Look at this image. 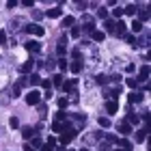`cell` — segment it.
<instances>
[{"mask_svg":"<svg viewBox=\"0 0 151 151\" xmlns=\"http://www.w3.org/2000/svg\"><path fill=\"white\" fill-rule=\"evenodd\" d=\"M4 43H6V32L0 30V45H4Z\"/></svg>","mask_w":151,"mask_h":151,"instance_id":"46","label":"cell"},{"mask_svg":"<svg viewBox=\"0 0 151 151\" xmlns=\"http://www.w3.org/2000/svg\"><path fill=\"white\" fill-rule=\"evenodd\" d=\"M67 106H69V99H67V97H60V99H58V108H60V110H65Z\"/></svg>","mask_w":151,"mask_h":151,"instance_id":"31","label":"cell"},{"mask_svg":"<svg viewBox=\"0 0 151 151\" xmlns=\"http://www.w3.org/2000/svg\"><path fill=\"white\" fill-rule=\"evenodd\" d=\"M26 50L32 52V54H39L41 50H43V45H41L39 41H28V43H26Z\"/></svg>","mask_w":151,"mask_h":151,"instance_id":"6","label":"cell"},{"mask_svg":"<svg viewBox=\"0 0 151 151\" xmlns=\"http://www.w3.org/2000/svg\"><path fill=\"white\" fill-rule=\"evenodd\" d=\"M54 86H63V76H54Z\"/></svg>","mask_w":151,"mask_h":151,"instance_id":"43","label":"cell"},{"mask_svg":"<svg viewBox=\"0 0 151 151\" xmlns=\"http://www.w3.org/2000/svg\"><path fill=\"white\" fill-rule=\"evenodd\" d=\"M134 71H136V65L134 63H127L125 65V73H134Z\"/></svg>","mask_w":151,"mask_h":151,"instance_id":"40","label":"cell"},{"mask_svg":"<svg viewBox=\"0 0 151 151\" xmlns=\"http://www.w3.org/2000/svg\"><path fill=\"white\" fill-rule=\"evenodd\" d=\"M140 30H142V24L138 22V19H134V22H132V32H134V35H138Z\"/></svg>","mask_w":151,"mask_h":151,"instance_id":"23","label":"cell"},{"mask_svg":"<svg viewBox=\"0 0 151 151\" xmlns=\"http://www.w3.org/2000/svg\"><path fill=\"white\" fill-rule=\"evenodd\" d=\"M63 136H60V145H69V142L76 138V134H78V129L76 127H69V129H63Z\"/></svg>","mask_w":151,"mask_h":151,"instance_id":"3","label":"cell"},{"mask_svg":"<svg viewBox=\"0 0 151 151\" xmlns=\"http://www.w3.org/2000/svg\"><path fill=\"white\" fill-rule=\"evenodd\" d=\"M26 84H28V78H19V80H17V86H19V88L26 86Z\"/></svg>","mask_w":151,"mask_h":151,"instance_id":"45","label":"cell"},{"mask_svg":"<svg viewBox=\"0 0 151 151\" xmlns=\"http://www.w3.org/2000/svg\"><path fill=\"white\" fill-rule=\"evenodd\" d=\"M41 151H54V138H50V142H45V145L41 147Z\"/></svg>","mask_w":151,"mask_h":151,"instance_id":"30","label":"cell"},{"mask_svg":"<svg viewBox=\"0 0 151 151\" xmlns=\"http://www.w3.org/2000/svg\"><path fill=\"white\" fill-rule=\"evenodd\" d=\"M69 35H71L73 39H78V37H80V28H78V26H71V28H69Z\"/></svg>","mask_w":151,"mask_h":151,"instance_id":"33","label":"cell"},{"mask_svg":"<svg viewBox=\"0 0 151 151\" xmlns=\"http://www.w3.org/2000/svg\"><path fill=\"white\" fill-rule=\"evenodd\" d=\"M80 151H86V149H80Z\"/></svg>","mask_w":151,"mask_h":151,"instance_id":"53","label":"cell"},{"mask_svg":"<svg viewBox=\"0 0 151 151\" xmlns=\"http://www.w3.org/2000/svg\"><path fill=\"white\" fill-rule=\"evenodd\" d=\"M82 28H84L86 35H91V32L95 30V19H93L91 15H86V13L82 15Z\"/></svg>","mask_w":151,"mask_h":151,"instance_id":"2","label":"cell"},{"mask_svg":"<svg viewBox=\"0 0 151 151\" xmlns=\"http://www.w3.org/2000/svg\"><path fill=\"white\" fill-rule=\"evenodd\" d=\"M22 136H24L26 140L32 138V136H35V127H24V129H22Z\"/></svg>","mask_w":151,"mask_h":151,"instance_id":"19","label":"cell"},{"mask_svg":"<svg viewBox=\"0 0 151 151\" xmlns=\"http://www.w3.org/2000/svg\"><path fill=\"white\" fill-rule=\"evenodd\" d=\"M114 35H119V37L127 35V26H125V22H116V24H114Z\"/></svg>","mask_w":151,"mask_h":151,"instance_id":"9","label":"cell"},{"mask_svg":"<svg viewBox=\"0 0 151 151\" xmlns=\"http://www.w3.org/2000/svg\"><path fill=\"white\" fill-rule=\"evenodd\" d=\"M91 37H93V41H104V32L101 30H93Z\"/></svg>","mask_w":151,"mask_h":151,"instance_id":"26","label":"cell"},{"mask_svg":"<svg viewBox=\"0 0 151 151\" xmlns=\"http://www.w3.org/2000/svg\"><path fill=\"white\" fill-rule=\"evenodd\" d=\"M30 15H32V19H35V24H37L39 19L45 15V13H43V11H39V9H32V11H30Z\"/></svg>","mask_w":151,"mask_h":151,"instance_id":"21","label":"cell"},{"mask_svg":"<svg viewBox=\"0 0 151 151\" xmlns=\"http://www.w3.org/2000/svg\"><path fill=\"white\" fill-rule=\"evenodd\" d=\"M19 71H22V73H30L32 71V63H30V60L22 63V65H19Z\"/></svg>","mask_w":151,"mask_h":151,"instance_id":"17","label":"cell"},{"mask_svg":"<svg viewBox=\"0 0 151 151\" xmlns=\"http://www.w3.org/2000/svg\"><path fill=\"white\" fill-rule=\"evenodd\" d=\"M82 65H84V63H82V60H73V63L69 65L71 73H80V71H82Z\"/></svg>","mask_w":151,"mask_h":151,"instance_id":"15","label":"cell"},{"mask_svg":"<svg viewBox=\"0 0 151 151\" xmlns=\"http://www.w3.org/2000/svg\"><path fill=\"white\" fill-rule=\"evenodd\" d=\"M0 104H9V93H2V95H0Z\"/></svg>","mask_w":151,"mask_h":151,"instance_id":"44","label":"cell"},{"mask_svg":"<svg viewBox=\"0 0 151 151\" xmlns=\"http://www.w3.org/2000/svg\"><path fill=\"white\" fill-rule=\"evenodd\" d=\"M30 147H32V149H41V147H43V140H41L39 136H32V142H30Z\"/></svg>","mask_w":151,"mask_h":151,"instance_id":"20","label":"cell"},{"mask_svg":"<svg viewBox=\"0 0 151 151\" xmlns=\"http://www.w3.org/2000/svg\"><path fill=\"white\" fill-rule=\"evenodd\" d=\"M136 11H138V4H127L125 9H123V13H127V15H134Z\"/></svg>","mask_w":151,"mask_h":151,"instance_id":"22","label":"cell"},{"mask_svg":"<svg viewBox=\"0 0 151 151\" xmlns=\"http://www.w3.org/2000/svg\"><path fill=\"white\" fill-rule=\"evenodd\" d=\"M134 140L138 142V145H140V142H145V140H147V129H140V132H136V134H134Z\"/></svg>","mask_w":151,"mask_h":151,"instance_id":"14","label":"cell"},{"mask_svg":"<svg viewBox=\"0 0 151 151\" xmlns=\"http://www.w3.org/2000/svg\"><path fill=\"white\" fill-rule=\"evenodd\" d=\"M114 151H121V149H114Z\"/></svg>","mask_w":151,"mask_h":151,"instance_id":"52","label":"cell"},{"mask_svg":"<svg viewBox=\"0 0 151 151\" xmlns=\"http://www.w3.org/2000/svg\"><path fill=\"white\" fill-rule=\"evenodd\" d=\"M78 99H80V95H78V91H69V101H73V104H78Z\"/></svg>","mask_w":151,"mask_h":151,"instance_id":"28","label":"cell"},{"mask_svg":"<svg viewBox=\"0 0 151 151\" xmlns=\"http://www.w3.org/2000/svg\"><path fill=\"white\" fill-rule=\"evenodd\" d=\"M106 112L108 114H116V112H119V101H116V99H108L106 101Z\"/></svg>","mask_w":151,"mask_h":151,"instance_id":"5","label":"cell"},{"mask_svg":"<svg viewBox=\"0 0 151 151\" xmlns=\"http://www.w3.org/2000/svg\"><path fill=\"white\" fill-rule=\"evenodd\" d=\"M78 82H80L78 78H71V80H67V82H65V84H63V88H65V91H67V93H69V91H73V88H76V86H78Z\"/></svg>","mask_w":151,"mask_h":151,"instance_id":"12","label":"cell"},{"mask_svg":"<svg viewBox=\"0 0 151 151\" xmlns=\"http://www.w3.org/2000/svg\"><path fill=\"white\" fill-rule=\"evenodd\" d=\"M138 82H147L149 80V65H142L140 71H138V78H136Z\"/></svg>","mask_w":151,"mask_h":151,"instance_id":"8","label":"cell"},{"mask_svg":"<svg viewBox=\"0 0 151 151\" xmlns=\"http://www.w3.org/2000/svg\"><path fill=\"white\" fill-rule=\"evenodd\" d=\"M24 151H35V149H32V147L28 145V142H26V145H24Z\"/></svg>","mask_w":151,"mask_h":151,"instance_id":"51","label":"cell"},{"mask_svg":"<svg viewBox=\"0 0 151 151\" xmlns=\"http://www.w3.org/2000/svg\"><path fill=\"white\" fill-rule=\"evenodd\" d=\"M56 54H58V56H60V58H63V56H65V54H67V47L58 43V45H56Z\"/></svg>","mask_w":151,"mask_h":151,"instance_id":"34","label":"cell"},{"mask_svg":"<svg viewBox=\"0 0 151 151\" xmlns=\"http://www.w3.org/2000/svg\"><path fill=\"white\" fill-rule=\"evenodd\" d=\"M123 37H125V41H127L129 45H136V37L134 35H123Z\"/></svg>","mask_w":151,"mask_h":151,"instance_id":"39","label":"cell"},{"mask_svg":"<svg viewBox=\"0 0 151 151\" xmlns=\"http://www.w3.org/2000/svg\"><path fill=\"white\" fill-rule=\"evenodd\" d=\"M11 93L15 95V97H19V95H22V88L17 86V82H15V84H13V91H11Z\"/></svg>","mask_w":151,"mask_h":151,"instance_id":"41","label":"cell"},{"mask_svg":"<svg viewBox=\"0 0 151 151\" xmlns=\"http://www.w3.org/2000/svg\"><path fill=\"white\" fill-rule=\"evenodd\" d=\"M17 125H19L17 116H11V119H9V127H11V129H17Z\"/></svg>","mask_w":151,"mask_h":151,"instance_id":"36","label":"cell"},{"mask_svg":"<svg viewBox=\"0 0 151 151\" xmlns=\"http://www.w3.org/2000/svg\"><path fill=\"white\" fill-rule=\"evenodd\" d=\"M41 86H43V88H47V91H50V86H52V82H50V80H41Z\"/></svg>","mask_w":151,"mask_h":151,"instance_id":"49","label":"cell"},{"mask_svg":"<svg viewBox=\"0 0 151 151\" xmlns=\"http://www.w3.org/2000/svg\"><path fill=\"white\" fill-rule=\"evenodd\" d=\"M56 65H58V69H60V71H65L67 67H69V65H67V58H58V63H56Z\"/></svg>","mask_w":151,"mask_h":151,"instance_id":"32","label":"cell"},{"mask_svg":"<svg viewBox=\"0 0 151 151\" xmlns=\"http://www.w3.org/2000/svg\"><path fill=\"white\" fill-rule=\"evenodd\" d=\"M125 82H127V86H129V88H136V86H138V84H140V82H138V80H136V78H127Z\"/></svg>","mask_w":151,"mask_h":151,"instance_id":"35","label":"cell"},{"mask_svg":"<svg viewBox=\"0 0 151 151\" xmlns=\"http://www.w3.org/2000/svg\"><path fill=\"white\" fill-rule=\"evenodd\" d=\"M147 19H149V11L145 9V11H138V22L142 24V22H147Z\"/></svg>","mask_w":151,"mask_h":151,"instance_id":"27","label":"cell"},{"mask_svg":"<svg viewBox=\"0 0 151 151\" xmlns=\"http://www.w3.org/2000/svg\"><path fill=\"white\" fill-rule=\"evenodd\" d=\"M116 127H119V132H121L123 136H127V134H132V125H129V123H127V121H121V123H119V125H116Z\"/></svg>","mask_w":151,"mask_h":151,"instance_id":"11","label":"cell"},{"mask_svg":"<svg viewBox=\"0 0 151 151\" xmlns=\"http://www.w3.org/2000/svg\"><path fill=\"white\" fill-rule=\"evenodd\" d=\"M106 28L114 32V22H112V19H106Z\"/></svg>","mask_w":151,"mask_h":151,"instance_id":"48","label":"cell"},{"mask_svg":"<svg viewBox=\"0 0 151 151\" xmlns=\"http://www.w3.org/2000/svg\"><path fill=\"white\" fill-rule=\"evenodd\" d=\"M127 123H129V125H136V123H140V116L132 112V114H129V116H127Z\"/></svg>","mask_w":151,"mask_h":151,"instance_id":"24","label":"cell"},{"mask_svg":"<svg viewBox=\"0 0 151 151\" xmlns=\"http://www.w3.org/2000/svg\"><path fill=\"white\" fill-rule=\"evenodd\" d=\"M60 15H63V9H60V6H56V9H50V11H45V17H50V19H58Z\"/></svg>","mask_w":151,"mask_h":151,"instance_id":"10","label":"cell"},{"mask_svg":"<svg viewBox=\"0 0 151 151\" xmlns=\"http://www.w3.org/2000/svg\"><path fill=\"white\" fill-rule=\"evenodd\" d=\"M99 125L101 127H110V119H108V116H99Z\"/></svg>","mask_w":151,"mask_h":151,"instance_id":"37","label":"cell"},{"mask_svg":"<svg viewBox=\"0 0 151 151\" xmlns=\"http://www.w3.org/2000/svg\"><path fill=\"white\" fill-rule=\"evenodd\" d=\"M24 30L28 32V35H35V37H43L45 35V28L41 24H35V22L28 24V26H24Z\"/></svg>","mask_w":151,"mask_h":151,"instance_id":"1","label":"cell"},{"mask_svg":"<svg viewBox=\"0 0 151 151\" xmlns=\"http://www.w3.org/2000/svg\"><path fill=\"white\" fill-rule=\"evenodd\" d=\"M39 114H41V119H45V106H43V104L39 106Z\"/></svg>","mask_w":151,"mask_h":151,"instance_id":"50","label":"cell"},{"mask_svg":"<svg viewBox=\"0 0 151 151\" xmlns=\"http://www.w3.org/2000/svg\"><path fill=\"white\" fill-rule=\"evenodd\" d=\"M108 78H110V76H106V73H99V76H97V78H95V82H97V84H99V86H106V84H108V82H110V80H108Z\"/></svg>","mask_w":151,"mask_h":151,"instance_id":"16","label":"cell"},{"mask_svg":"<svg viewBox=\"0 0 151 151\" xmlns=\"http://www.w3.org/2000/svg\"><path fill=\"white\" fill-rule=\"evenodd\" d=\"M142 99H145V93H142V91H134V93H129V104H140Z\"/></svg>","mask_w":151,"mask_h":151,"instance_id":"7","label":"cell"},{"mask_svg":"<svg viewBox=\"0 0 151 151\" xmlns=\"http://www.w3.org/2000/svg\"><path fill=\"white\" fill-rule=\"evenodd\" d=\"M73 22H76V19H73L71 15H67V17H63V26H65V28H71V26H73Z\"/></svg>","mask_w":151,"mask_h":151,"instance_id":"25","label":"cell"},{"mask_svg":"<svg viewBox=\"0 0 151 151\" xmlns=\"http://www.w3.org/2000/svg\"><path fill=\"white\" fill-rule=\"evenodd\" d=\"M39 101H41V93L37 91V88H35V91H28V93H26V104H28V106H37Z\"/></svg>","mask_w":151,"mask_h":151,"instance_id":"4","label":"cell"},{"mask_svg":"<svg viewBox=\"0 0 151 151\" xmlns=\"http://www.w3.org/2000/svg\"><path fill=\"white\" fill-rule=\"evenodd\" d=\"M112 15H114V17H121V15H123V9H121V6H116V9L112 11Z\"/></svg>","mask_w":151,"mask_h":151,"instance_id":"47","label":"cell"},{"mask_svg":"<svg viewBox=\"0 0 151 151\" xmlns=\"http://www.w3.org/2000/svg\"><path fill=\"white\" fill-rule=\"evenodd\" d=\"M97 15H99L101 19H106V17H108V9H104V6H101V9L97 11Z\"/></svg>","mask_w":151,"mask_h":151,"instance_id":"42","label":"cell"},{"mask_svg":"<svg viewBox=\"0 0 151 151\" xmlns=\"http://www.w3.org/2000/svg\"><path fill=\"white\" fill-rule=\"evenodd\" d=\"M116 145H119V149H123V151H132V142H129L127 138H119Z\"/></svg>","mask_w":151,"mask_h":151,"instance_id":"13","label":"cell"},{"mask_svg":"<svg viewBox=\"0 0 151 151\" xmlns=\"http://www.w3.org/2000/svg\"><path fill=\"white\" fill-rule=\"evenodd\" d=\"M65 119H67V114H65V110H58L56 114H54V121H58V123H60V121H65Z\"/></svg>","mask_w":151,"mask_h":151,"instance_id":"29","label":"cell"},{"mask_svg":"<svg viewBox=\"0 0 151 151\" xmlns=\"http://www.w3.org/2000/svg\"><path fill=\"white\" fill-rule=\"evenodd\" d=\"M28 84H32V86H37V84H41V78H39V73H35V71L30 73V78H28Z\"/></svg>","mask_w":151,"mask_h":151,"instance_id":"18","label":"cell"},{"mask_svg":"<svg viewBox=\"0 0 151 151\" xmlns=\"http://www.w3.org/2000/svg\"><path fill=\"white\" fill-rule=\"evenodd\" d=\"M99 151H110V142H108V140L99 142Z\"/></svg>","mask_w":151,"mask_h":151,"instance_id":"38","label":"cell"}]
</instances>
